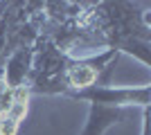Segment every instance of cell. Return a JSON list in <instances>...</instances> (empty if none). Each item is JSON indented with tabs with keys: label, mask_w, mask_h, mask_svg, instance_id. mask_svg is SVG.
<instances>
[{
	"label": "cell",
	"mask_w": 151,
	"mask_h": 135,
	"mask_svg": "<svg viewBox=\"0 0 151 135\" xmlns=\"http://www.w3.org/2000/svg\"><path fill=\"white\" fill-rule=\"evenodd\" d=\"M72 99L86 101L88 106H99V108H115L124 110L129 106H140L147 108L151 104V86H101L95 84L83 90H70L65 92Z\"/></svg>",
	"instance_id": "cell-1"
},
{
	"label": "cell",
	"mask_w": 151,
	"mask_h": 135,
	"mask_svg": "<svg viewBox=\"0 0 151 135\" xmlns=\"http://www.w3.org/2000/svg\"><path fill=\"white\" fill-rule=\"evenodd\" d=\"M32 65H34V47H18L12 52V56L7 59L5 72H2V81L9 90H18L27 86V79L32 74Z\"/></svg>",
	"instance_id": "cell-2"
},
{
	"label": "cell",
	"mask_w": 151,
	"mask_h": 135,
	"mask_svg": "<svg viewBox=\"0 0 151 135\" xmlns=\"http://www.w3.org/2000/svg\"><path fill=\"white\" fill-rule=\"evenodd\" d=\"M122 119H124V110L88 106V117H86L83 129L79 135H106V131L117 126Z\"/></svg>",
	"instance_id": "cell-3"
},
{
	"label": "cell",
	"mask_w": 151,
	"mask_h": 135,
	"mask_svg": "<svg viewBox=\"0 0 151 135\" xmlns=\"http://www.w3.org/2000/svg\"><path fill=\"white\" fill-rule=\"evenodd\" d=\"M113 47L117 52H126V54L135 56L142 65H149V41H145V39H122Z\"/></svg>",
	"instance_id": "cell-4"
},
{
	"label": "cell",
	"mask_w": 151,
	"mask_h": 135,
	"mask_svg": "<svg viewBox=\"0 0 151 135\" xmlns=\"http://www.w3.org/2000/svg\"><path fill=\"white\" fill-rule=\"evenodd\" d=\"M18 129H20V124L9 119V117L0 119V135H18Z\"/></svg>",
	"instance_id": "cell-5"
},
{
	"label": "cell",
	"mask_w": 151,
	"mask_h": 135,
	"mask_svg": "<svg viewBox=\"0 0 151 135\" xmlns=\"http://www.w3.org/2000/svg\"><path fill=\"white\" fill-rule=\"evenodd\" d=\"M7 9H9V2H2V0H0V18L5 16V11H7Z\"/></svg>",
	"instance_id": "cell-6"
}]
</instances>
